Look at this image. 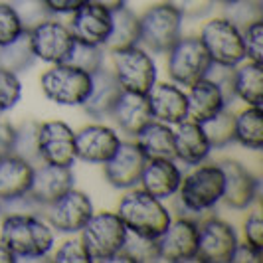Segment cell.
<instances>
[{"label":"cell","mask_w":263,"mask_h":263,"mask_svg":"<svg viewBox=\"0 0 263 263\" xmlns=\"http://www.w3.org/2000/svg\"><path fill=\"white\" fill-rule=\"evenodd\" d=\"M121 261L131 263H151L160 261V253H158V239L155 237L139 236V234H127L125 246L119 255Z\"/></svg>","instance_id":"1f68e13d"},{"label":"cell","mask_w":263,"mask_h":263,"mask_svg":"<svg viewBox=\"0 0 263 263\" xmlns=\"http://www.w3.org/2000/svg\"><path fill=\"white\" fill-rule=\"evenodd\" d=\"M34 176V164L16 155L0 158V202L26 196Z\"/></svg>","instance_id":"484cf974"},{"label":"cell","mask_w":263,"mask_h":263,"mask_svg":"<svg viewBox=\"0 0 263 263\" xmlns=\"http://www.w3.org/2000/svg\"><path fill=\"white\" fill-rule=\"evenodd\" d=\"M0 241L16 259H44L55 243L53 228L38 214H4L0 224Z\"/></svg>","instance_id":"6da1fadb"},{"label":"cell","mask_w":263,"mask_h":263,"mask_svg":"<svg viewBox=\"0 0 263 263\" xmlns=\"http://www.w3.org/2000/svg\"><path fill=\"white\" fill-rule=\"evenodd\" d=\"M224 18H228L239 30H243L253 22L263 20L261 4L257 0H234L230 4H224Z\"/></svg>","instance_id":"d590c367"},{"label":"cell","mask_w":263,"mask_h":263,"mask_svg":"<svg viewBox=\"0 0 263 263\" xmlns=\"http://www.w3.org/2000/svg\"><path fill=\"white\" fill-rule=\"evenodd\" d=\"M73 186H76V174L71 171V166L44 162L40 166H34V176H32L28 196L44 210L48 204H52L60 196H64Z\"/></svg>","instance_id":"2e32d148"},{"label":"cell","mask_w":263,"mask_h":263,"mask_svg":"<svg viewBox=\"0 0 263 263\" xmlns=\"http://www.w3.org/2000/svg\"><path fill=\"white\" fill-rule=\"evenodd\" d=\"M214 151L200 123L186 119L176 125L174 131V160H180L188 166L206 162Z\"/></svg>","instance_id":"603a6c76"},{"label":"cell","mask_w":263,"mask_h":263,"mask_svg":"<svg viewBox=\"0 0 263 263\" xmlns=\"http://www.w3.org/2000/svg\"><path fill=\"white\" fill-rule=\"evenodd\" d=\"M109 53L113 60L111 71L115 73L123 91L146 95L153 89V85L157 83V62L143 46L135 44Z\"/></svg>","instance_id":"8992f818"},{"label":"cell","mask_w":263,"mask_h":263,"mask_svg":"<svg viewBox=\"0 0 263 263\" xmlns=\"http://www.w3.org/2000/svg\"><path fill=\"white\" fill-rule=\"evenodd\" d=\"M146 158L135 143H123L113 153V157L103 162L105 180L117 190H129L139 186L141 172L145 168Z\"/></svg>","instance_id":"ac0fdd59"},{"label":"cell","mask_w":263,"mask_h":263,"mask_svg":"<svg viewBox=\"0 0 263 263\" xmlns=\"http://www.w3.org/2000/svg\"><path fill=\"white\" fill-rule=\"evenodd\" d=\"M200 42L206 48L212 64L224 67H236L246 62V50L241 30L228 18H212L200 30Z\"/></svg>","instance_id":"9c48e42d"},{"label":"cell","mask_w":263,"mask_h":263,"mask_svg":"<svg viewBox=\"0 0 263 263\" xmlns=\"http://www.w3.org/2000/svg\"><path fill=\"white\" fill-rule=\"evenodd\" d=\"M239 237L234 226L220 218H206L198 224L196 261L202 263H232Z\"/></svg>","instance_id":"8fae6325"},{"label":"cell","mask_w":263,"mask_h":263,"mask_svg":"<svg viewBox=\"0 0 263 263\" xmlns=\"http://www.w3.org/2000/svg\"><path fill=\"white\" fill-rule=\"evenodd\" d=\"M111 24H113V14L91 0L71 14V22L67 28L73 40L78 42L105 46L109 32H111Z\"/></svg>","instance_id":"d6986e66"},{"label":"cell","mask_w":263,"mask_h":263,"mask_svg":"<svg viewBox=\"0 0 263 263\" xmlns=\"http://www.w3.org/2000/svg\"><path fill=\"white\" fill-rule=\"evenodd\" d=\"M38 133H40V123L34 121V119H28L20 127H16L12 155L24 158V160L32 162V164H34V162H40Z\"/></svg>","instance_id":"836d02e7"},{"label":"cell","mask_w":263,"mask_h":263,"mask_svg":"<svg viewBox=\"0 0 263 263\" xmlns=\"http://www.w3.org/2000/svg\"><path fill=\"white\" fill-rule=\"evenodd\" d=\"M26 28L22 26L18 14L8 2H0V46L16 40Z\"/></svg>","instance_id":"ab89813d"},{"label":"cell","mask_w":263,"mask_h":263,"mask_svg":"<svg viewBox=\"0 0 263 263\" xmlns=\"http://www.w3.org/2000/svg\"><path fill=\"white\" fill-rule=\"evenodd\" d=\"M151 115L155 121L166 125H178L188 119V99L186 91L176 83H155L146 93Z\"/></svg>","instance_id":"ffe728a7"},{"label":"cell","mask_w":263,"mask_h":263,"mask_svg":"<svg viewBox=\"0 0 263 263\" xmlns=\"http://www.w3.org/2000/svg\"><path fill=\"white\" fill-rule=\"evenodd\" d=\"M212 60L198 36H180L166 52V69L172 83L190 87L208 76Z\"/></svg>","instance_id":"52a82bcc"},{"label":"cell","mask_w":263,"mask_h":263,"mask_svg":"<svg viewBox=\"0 0 263 263\" xmlns=\"http://www.w3.org/2000/svg\"><path fill=\"white\" fill-rule=\"evenodd\" d=\"M214 2H218V4H222V6H224V4H230V2H234V0H214Z\"/></svg>","instance_id":"681fc988"},{"label":"cell","mask_w":263,"mask_h":263,"mask_svg":"<svg viewBox=\"0 0 263 263\" xmlns=\"http://www.w3.org/2000/svg\"><path fill=\"white\" fill-rule=\"evenodd\" d=\"M234 119L236 115L226 107L214 119L202 123V129L206 133L212 148H226L234 143Z\"/></svg>","instance_id":"e575fe53"},{"label":"cell","mask_w":263,"mask_h":263,"mask_svg":"<svg viewBox=\"0 0 263 263\" xmlns=\"http://www.w3.org/2000/svg\"><path fill=\"white\" fill-rule=\"evenodd\" d=\"M53 261L58 263H89V255L83 248L81 239H66L53 253Z\"/></svg>","instance_id":"b9f144b4"},{"label":"cell","mask_w":263,"mask_h":263,"mask_svg":"<svg viewBox=\"0 0 263 263\" xmlns=\"http://www.w3.org/2000/svg\"><path fill=\"white\" fill-rule=\"evenodd\" d=\"M261 255H263V250L255 248V246H251V243H248V241H243V243L239 241L236 251H234L232 261H236V263H259L261 261Z\"/></svg>","instance_id":"f6af8a7d"},{"label":"cell","mask_w":263,"mask_h":263,"mask_svg":"<svg viewBox=\"0 0 263 263\" xmlns=\"http://www.w3.org/2000/svg\"><path fill=\"white\" fill-rule=\"evenodd\" d=\"M8 4L14 8V12L18 14L22 26L26 30L34 28L42 20L52 16L46 6V0H8Z\"/></svg>","instance_id":"8d00e7d4"},{"label":"cell","mask_w":263,"mask_h":263,"mask_svg":"<svg viewBox=\"0 0 263 263\" xmlns=\"http://www.w3.org/2000/svg\"><path fill=\"white\" fill-rule=\"evenodd\" d=\"M224 171V196L222 202L234 210H248L259 198V178L237 160H222Z\"/></svg>","instance_id":"9a60e30c"},{"label":"cell","mask_w":263,"mask_h":263,"mask_svg":"<svg viewBox=\"0 0 263 263\" xmlns=\"http://www.w3.org/2000/svg\"><path fill=\"white\" fill-rule=\"evenodd\" d=\"M36 62L38 60H36L34 50H32L28 30H24L16 40L0 46V67L10 69V71L18 73V76L22 71H28Z\"/></svg>","instance_id":"4dcf8cb0"},{"label":"cell","mask_w":263,"mask_h":263,"mask_svg":"<svg viewBox=\"0 0 263 263\" xmlns=\"http://www.w3.org/2000/svg\"><path fill=\"white\" fill-rule=\"evenodd\" d=\"M234 143L250 151L263 148V111L248 105L234 119Z\"/></svg>","instance_id":"f1b7e54d"},{"label":"cell","mask_w":263,"mask_h":263,"mask_svg":"<svg viewBox=\"0 0 263 263\" xmlns=\"http://www.w3.org/2000/svg\"><path fill=\"white\" fill-rule=\"evenodd\" d=\"M93 212L95 210H93L91 198L81 190H76V186H73L64 196L48 204L42 210V216L53 228V232L73 236L83 230V226L89 222Z\"/></svg>","instance_id":"30bf717a"},{"label":"cell","mask_w":263,"mask_h":263,"mask_svg":"<svg viewBox=\"0 0 263 263\" xmlns=\"http://www.w3.org/2000/svg\"><path fill=\"white\" fill-rule=\"evenodd\" d=\"M243 236H246V241L263 250V220L259 212H251L250 218L246 220L243 224Z\"/></svg>","instance_id":"7bdbcfd3"},{"label":"cell","mask_w":263,"mask_h":263,"mask_svg":"<svg viewBox=\"0 0 263 263\" xmlns=\"http://www.w3.org/2000/svg\"><path fill=\"white\" fill-rule=\"evenodd\" d=\"M184 18L168 2L148 6L139 16V46L146 52L166 53L168 48L182 36Z\"/></svg>","instance_id":"5b68a950"},{"label":"cell","mask_w":263,"mask_h":263,"mask_svg":"<svg viewBox=\"0 0 263 263\" xmlns=\"http://www.w3.org/2000/svg\"><path fill=\"white\" fill-rule=\"evenodd\" d=\"M14 135H16V127L8 119L0 115V158L6 157V155H12Z\"/></svg>","instance_id":"ee69618b"},{"label":"cell","mask_w":263,"mask_h":263,"mask_svg":"<svg viewBox=\"0 0 263 263\" xmlns=\"http://www.w3.org/2000/svg\"><path fill=\"white\" fill-rule=\"evenodd\" d=\"M30 44L36 60L46 64H64L67 53L73 46V36L66 24L60 20H53L52 16L42 20L40 24L28 30Z\"/></svg>","instance_id":"7c38bea8"},{"label":"cell","mask_w":263,"mask_h":263,"mask_svg":"<svg viewBox=\"0 0 263 263\" xmlns=\"http://www.w3.org/2000/svg\"><path fill=\"white\" fill-rule=\"evenodd\" d=\"M38 157L40 162L73 166L76 157V131L64 121L40 123L38 133Z\"/></svg>","instance_id":"4fadbf2b"},{"label":"cell","mask_w":263,"mask_h":263,"mask_svg":"<svg viewBox=\"0 0 263 263\" xmlns=\"http://www.w3.org/2000/svg\"><path fill=\"white\" fill-rule=\"evenodd\" d=\"M117 216L129 232L155 239L160 237L172 220L171 212L162 204V200L137 186L129 188L127 194L121 198Z\"/></svg>","instance_id":"7a4b0ae2"},{"label":"cell","mask_w":263,"mask_h":263,"mask_svg":"<svg viewBox=\"0 0 263 263\" xmlns=\"http://www.w3.org/2000/svg\"><path fill=\"white\" fill-rule=\"evenodd\" d=\"M176 194L178 204L186 212L204 214L216 208L224 196V171L220 162L196 164L190 174L182 176V184Z\"/></svg>","instance_id":"3957f363"},{"label":"cell","mask_w":263,"mask_h":263,"mask_svg":"<svg viewBox=\"0 0 263 263\" xmlns=\"http://www.w3.org/2000/svg\"><path fill=\"white\" fill-rule=\"evenodd\" d=\"M93 2H97L99 6L107 8L109 12H115V10H121V8L127 6V0H93Z\"/></svg>","instance_id":"7dc6e473"},{"label":"cell","mask_w":263,"mask_h":263,"mask_svg":"<svg viewBox=\"0 0 263 263\" xmlns=\"http://www.w3.org/2000/svg\"><path fill=\"white\" fill-rule=\"evenodd\" d=\"M109 117L113 119V123L117 125V129L123 133L135 137L141 127H145L146 123L153 119L151 115V107L148 99L143 93L123 91L119 95L117 103L111 109Z\"/></svg>","instance_id":"d4e9b609"},{"label":"cell","mask_w":263,"mask_h":263,"mask_svg":"<svg viewBox=\"0 0 263 263\" xmlns=\"http://www.w3.org/2000/svg\"><path fill=\"white\" fill-rule=\"evenodd\" d=\"M42 93L58 105L81 107L91 89V73L69 64H53L40 78Z\"/></svg>","instance_id":"ba28073f"},{"label":"cell","mask_w":263,"mask_h":263,"mask_svg":"<svg viewBox=\"0 0 263 263\" xmlns=\"http://www.w3.org/2000/svg\"><path fill=\"white\" fill-rule=\"evenodd\" d=\"M186 99H188V119L200 125L214 119L228 107L226 93L210 78L192 83L186 91Z\"/></svg>","instance_id":"7402d4cb"},{"label":"cell","mask_w":263,"mask_h":263,"mask_svg":"<svg viewBox=\"0 0 263 263\" xmlns=\"http://www.w3.org/2000/svg\"><path fill=\"white\" fill-rule=\"evenodd\" d=\"M180 184H182V171L174 162V158H148L139 180V186L145 192L157 196L158 200L176 196Z\"/></svg>","instance_id":"44dd1931"},{"label":"cell","mask_w":263,"mask_h":263,"mask_svg":"<svg viewBox=\"0 0 263 263\" xmlns=\"http://www.w3.org/2000/svg\"><path fill=\"white\" fill-rule=\"evenodd\" d=\"M14 261H18L16 255H14L12 251L8 250L2 241H0V263H14Z\"/></svg>","instance_id":"c3c4849f"},{"label":"cell","mask_w":263,"mask_h":263,"mask_svg":"<svg viewBox=\"0 0 263 263\" xmlns=\"http://www.w3.org/2000/svg\"><path fill=\"white\" fill-rule=\"evenodd\" d=\"M241 40H243V50H246V60L263 64V20H257L241 30Z\"/></svg>","instance_id":"f35d334b"},{"label":"cell","mask_w":263,"mask_h":263,"mask_svg":"<svg viewBox=\"0 0 263 263\" xmlns=\"http://www.w3.org/2000/svg\"><path fill=\"white\" fill-rule=\"evenodd\" d=\"M0 216H2V212H0Z\"/></svg>","instance_id":"f907efd6"},{"label":"cell","mask_w":263,"mask_h":263,"mask_svg":"<svg viewBox=\"0 0 263 263\" xmlns=\"http://www.w3.org/2000/svg\"><path fill=\"white\" fill-rule=\"evenodd\" d=\"M87 2L91 0H46V6L53 16V14H73Z\"/></svg>","instance_id":"bcb514c9"},{"label":"cell","mask_w":263,"mask_h":263,"mask_svg":"<svg viewBox=\"0 0 263 263\" xmlns=\"http://www.w3.org/2000/svg\"><path fill=\"white\" fill-rule=\"evenodd\" d=\"M184 20H198L212 12L214 0H166Z\"/></svg>","instance_id":"60d3db41"},{"label":"cell","mask_w":263,"mask_h":263,"mask_svg":"<svg viewBox=\"0 0 263 263\" xmlns=\"http://www.w3.org/2000/svg\"><path fill=\"white\" fill-rule=\"evenodd\" d=\"M111 14H113V24H111L109 38L103 46L107 52L139 44V16L133 10H129L127 6Z\"/></svg>","instance_id":"f546056e"},{"label":"cell","mask_w":263,"mask_h":263,"mask_svg":"<svg viewBox=\"0 0 263 263\" xmlns=\"http://www.w3.org/2000/svg\"><path fill=\"white\" fill-rule=\"evenodd\" d=\"M121 93H123V89L119 85L115 73L111 69H105V66H103L95 73H91V89L87 93L85 101L81 103V107L93 119L109 117V113L115 107Z\"/></svg>","instance_id":"cb8c5ba5"},{"label":"cell","mask_w":263,"mask_h":263,"mask_svg":"<svg viewBox=\"0 0 263 263\" xmlns=\"http://www.w3.org/2000/svg\"><path fill=\"white\" fill-rule=\"evenodd\" d=\"M121 145L119 133L101 123L85 125L76 133V157L89 164H103Z\"/></svg>","instance_id":"e0dca14e"},{"label":"cell","mask_w":263,"mask_h":263,"mask_svg":"<svg viewBox=\"0 0 263 263\" xmlns=\"http://www.w3.org/2000/svg\"><path fill=\"white\" fill-rule=\"evenodd\" d=\"M198 222L188 216L171 220L168 228L158 237V253L162 261H196Z\"/></svg>","instance_id":"5bb4252c"},{"label":"cell","mask_w":263,"mask_h":263,"mask_svg":"<svg viewBox=\"0 0 263 263\" xmlns=\"http://www.w3.org/2000/svg\"><path fill=\"white\" fill-rule=\"evenodd\" d=\"M20 97H22V81L18 73L0 67V115L8 113L18 105Z\"/></svg>","instance_id":"74e56055"},{"label":"cell","mask_w":263,"mask_h":263,"mask_svg":"<svg viewBox=\"0 0 263 263\" xmlns=\"http://www.w3.org/2000/svg\"><path fill=\"white\" fill-rule=\"evenodd\" d=\"M103 52H105L103 46H93V44L73 40V46H71L64 64H69V66L78 67L81 71H87V73H95L97 69L103 67V60H105Z\"/></svg>","instance_id":"d6a6232c"},{"label":"cell","mask_w":263,"mask_h":263,"mask_svg":"<svg viewBox=\"0 0 263 263\" xmlns=\"http://www.w3.org/2000/svg\"><path fill=\"white\" fill-rule=\"evenodd\" d=\"M135 145L141 148L145 158H174V129L172 125L151 119L135 135Z\"/></svg>","instance_id":"4316f807"},{"label":"cell","mask_w":263,"mask_h":263,"mask_svg":"<svg viewBox=\"0 0 263 263\" xmlns=\"http://www.w3.org/2000/svg\"><path fill=\"white\" fill-rule=\"evenodd\" d=\"M232 93L246 105L261 107L263 103V64H239L232 71Z\"/></svg>","instance_id":"83f0119b"},{"label":"cell","mask_w":263,"mask_h":263,"mask_svg":"<svg viewBox=\"0 0 263 263\" xmlns=\"http://www.w3.org/2000/svg\"><path fill=\"white\" fill-rule=\"evenodd\" d=\"M127 234L129 230L117 212H93L89 222L79 232V239L91 261H117Z\"/></svg>","instance_id":"277c9868"}]
</instances>
